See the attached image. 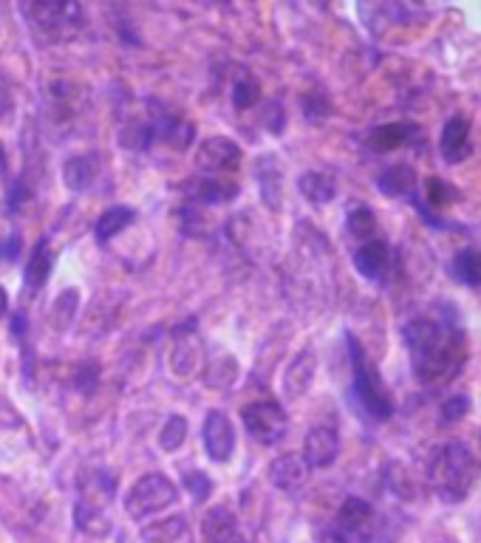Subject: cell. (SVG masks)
I'll return each mask as SVG.
<instances>
[{
    "mask_svg": "<svg viewBox=\"0 0 481 543\" xmlns=\"http://www.w3.org/2000/svg\"><path fill=\"white\" fill-rule=\"evenodd\" d=\"M402 340L411 357L414 379L425 388L448 385L462 374L467 354V331L462 329L456 312L450 314L448 306H436L433 314H419L411 323H405Z\"/></svg>",
    "mask_w": 481,
    "mask_h": 543,
    "instance_id": "1",
    "label": "cell"
},
{
    "mask_svg": "<svg viewBox=\"0 0 481 543\" xmlns=\"http://www.w3.org/2000/svg\"><path fill=\"white\" fill-rule=\"evenodd\" d=\"M425 478H428V487L439 501L459 504L479 484L481 461L462 439H448L431 450Z\"/></svg>",
    "mask_w": 481,
    "mask_h": 543,
    "instance_id": "2",
    "label": "cell"
},
{
    "mask_svg": "<svg viewBox=\"0 0 481 543\" xmlns=\"http://www.w3.org/2000/svg\"><path fill=\"white\" fill-rule=\"evenodd\" d=\"M346 340H349L351 371H354V396H357L360 408H363L371 419H377V422L391 419V416H394V399L388 394L380 371L371 365L365 348L360 346V340H357L354 334H346Z\"/></svg>",
    "mask_w": 481,
    "mask_h": 543,
    "instance_id": "3",
    "label": "cell"
},
{
    "mask_svg": "<svg viewBox=\"0 0 481 543\" xmlns=\"http://www.w3.org/2000/svg\"><path fill=\"white\" fill-rule=\"evenodd\" d=\"M377 532V512L365 501L351 495L334 512V518L320 532V543H371Z\"/></svg>",
    "mask_w": 481,
    "mask_h": 543,
    "instance_id": "4",
    "label": "cell"
},
{
    "mask_svg": "<svg viewBox=\"0 0 481 543\" xmlns=\"http://www.w3.org/2000/svg\"><path fill=\"white\" fill-rule=\"evenodd\" d=\"M23 15L29 17L32 32L43 43L71 40L83 29L80 3H29V6H23Z\"/></svg>",
    "mask_w": 481,
    "mask_h": 543,
    "instance_id": "5",
    "label": "cell"
},
{
    "mask_svg": "<svg viewBox=\"0 0 481 543\" xmlns=\"http://www.w3.org/2000/svg\"><path fill=\"white\" fill-rule=\"evenodd\" d=\"M176 495L179 490L170 478L162 473H150V476L139 478L131 487V493L125 495V510L136 521H145L150 515L167 510L176 501Z\"/></svg>",
    "mask_w": 481,
    "mask_h": 543,
    "instance_id": "6",
    "label": "cell"
},
{
    "mask_svg": "<svg viewBox=\"0 0 481 543\" xmlns=\"http://www.w3.org/2000/svg\"><path fill=\"white\" fill-rule=\"evenodd\" d=\"M244 425H247L249 436L258 439L261 445H275L286 436V428H289V416L283 411L278 402H255V405H247L244 413H241Z\"/></svg>",
    "mask_w": 481,
    "mask_h": 543,
    "instance_id": "7",
    "label": "cell"
},
{
    "mask_svg": "<svg viewBox=\"0 0 481 543\" xmlns=\"http://www.w3.org/2000/svg\"><path fill=\"white\" fill-rule=\"evenodd\" d=\"M354 266L365 280L388 283L391 269H394V252L382 238H371V241H363L360 247L354 249Z\"/></svg>",
    "mask_w": 481,
    "mask_h": 543,
    "instance_id": "8",
    "label": "cell"
},
{
    "mask_svg": "<svg viewBox=\"0 0 481 543\" xmlns=\"http://www.w3.org/2000/svg\"><path fill=\"white\" fill-rule=\"evenodd\" d=\"M244 153L227 136H213L207 142H201L199 153H196V167L201 173H230L241 165Z\"/></svg>",
    "mask_w": 481,
    "mask_h": 543,
    "instance_id": "9",
    "label": "cell"
},
{
    "mask_svg": "<svg viewBox=\"0 0 481 543\" xmlns=\"http://www.w3.org/2000/svg\"><path fill=\"white\" fill-rule=\"evenodd\" d=\"M340 456V436L337 430L329 425H317L306 433V442H303V464L309 470H326L332 467L334 461Z\"/></svg>",
    "mask_w": 481,
    "mask_h": 543,
    "instance_id": "10",
    "label": "cell"
},
{
    "mask_svg": "<svg viewBox=\"0 0 481 543\" xmlns=\"http://www.w3.org/2000/svg\"><path fill=\"white\" fill-rule=\"evenodd\" d=\"M204 447H207V456L213 461H227L233 456L235 450V430L233 422L224 416V413H207V419H204Z\"/></svg>",
    "mask_w": 481,
    "mask_h": 543,
    "instance_id": "11",
    "label": "cell"
},
{
    "mask_svg": "<svg viewBox=\"0 0 481 543\" xmlns=\"http://www.w3.org/2000/svg\"><path fill=\"white\" fill-rule=\"evenodd\" d=\"M439 150H442V159L448 165H462L467 156H470V119L462 114H453L442 128L439 136Z\"/></svg>",
    "mask_w": 481,
    "mask_h": 543,
    "instance_id": "12",
    "label": "cell"
},
{
    "mask_svg": "<svg viewBox=\"0 0 481 543\" xmlns=\"http://www.w3.org/2000/svg\"><path fill=\"white\" fill-rule=\"evenodd\" d=\"M201 535H204V543H244L241 527L227 507H216V510L207 512Z\"/></svg>",
    "mask_w": 481,
    "mask_h": 543,
    "instance_id": "13",
    "label": "cell"
},
{
    "mask_svg": "<svg viewBox=\"0 0 481 543\" xmlns=\"http://www.w3.org/2000/svg\"><path fill=\"white\" fill-rule=\"evenodd\" d=\"M422 133L419 125L414 122H391V125H382L377 131H371L368 136V145L374 150H380V153H388V150H397L405 148V145H411L416 136Z\"/></svg>",
    "mask_w": 481,
    "mask_h": 543,
    "instance_id": "14",
    "label": "cell"
},
{
    "mask_svg": "<svg viewBox=\"0 0 481 543\" xmlns=\"http://www.w3.org/2000/svg\"><path fill=\"white\" fill-rule=\"evenodd\" d=\"M416 184H419V179H416L411 165H391L377 179L380 193H385L388 198H411L416 193Z\"/></svg>",
    "mask_w": 481,
    "mask_h": 543,
    "instance_id": "15",
    "label": "cell"
},
{
    "mask_svg": "<svg viewBox=\"0 0 481 543\" xmlns=\"http://www.w3.org/2000/svg\"><path fill=\"white\" fill-rule=\"evenodd\" d=\"M306 473H309V467L303 464L300 456H292V453L269 464V481L278 490H295V487H300L306 481Z\"/></svg>",
    "mask_w": 481,
    "mask_h": 543,
    "instance_id": "16",
    "label": "cell"
},
{
    "mask_svg": "<svg viewBox=\"0 0 481 543\" xmlns=\"http://www.w3.org/2000/svg\"><path fill=\"white\" fill-rule=\"evenodd\" d=\"M312 374H315V354L312 351H303L298 354V360L289 365L286 377H283V391L289 399H298V396L306 394L309 382H312Z\"/></svg>",
    "mask_w": 481,
    "mask_h": 543,
    "instance_id": "17",
    "label": "cell"
},
{
    "mask_svg": "<svg viewBox=\"0 0 481 543\" xmlns=\"http://www.w3.org/2000/svg\"><path fill=\"white\" fill-rule=\"evenodd\" d=\"M97 156H74V159H68L66 165H63V179H66L68 190H74V193H80L85 190L91 181L97 179Z\"/></svg>",
    "mask_w": 481,
    "mask_h": 543,
    "instance_id": "18",
    "label": "cell"
},
{
    "mask_svg": "<svg viewBox=\"0 0 481 543\" xmlns=\"http://www.w3.org/2000/svg\"><path fill=\"white\" fill-rule=\"evenodd\" d=\"M133 221H136V213H133L131 207H111V210H105V213L100 215V221H97V227H94V235H97L100 244H108V241L117 238L125 227H131Z\"/></svg>",
    "mask_w": 481,
    "mask_h": 543,
    "instance_id": "19",
    "label": "cell"
},
{
    "mask_svg": "<svg viewBox=\"0 0 481 543\" xmlns=\"http://www.w3.org/2000/svg\"><path fill=\"white\" fill-rule=\"evenodd\" d=\"M51 272V252L49 244L46 241H37V247L32 249V255H29V261H26V272H23V283L29 286V289H40L46 280H49Z\"/></svg>",
    "mask_w": 481,
    "mask_h": 543,
    "instance_id": "20",
    "label": "cell"
},
{
    "mask_svg": "<svg viewBox=\"0 0 481 543\" xmlns=\"http://www.w3.org/2000/svg\"><path fill=\"white\" fill-rule=\"evenodd\" d=\"M190 193L199 204H224V201L238 196V184L224 179H199Z\"/></svg>",
    "mask_w": 481,
    "mask_h": 543,
    "instance_id": "21",
    "label": "cell"
},
{
    "mask_svg": "<svg viewBox=\"0 0 481 543\" xmlns=\"http://www.w3.org/2000/svg\"><path fill=\"white\" fill-rule=\"evenodd\" d=\"M170 362H173V371L179 377H190L201 362V343L196 337H184V340H176V348L170 354Z\"/></svg>",
    "mask_w": 481,
    "mask_h": 543,
    "instance_id": "22",
    "label": "cell"
},
{
    "mask_svg": "<svg viewBox=\"0 0 481 543\" xmlns=\"http://www.w3.org/2000/svg\"><path fill=\"white\" fill-rule=\"evenodd\" d=\"M453 278L465 286H481V249H462L453 258Z\"/></svg>",
    "mask_w": 481,
    "mask_h": 543,
    "instance_id": "23",
    "label": "cell"
},
{
    "mask_svg": "<svg viewBox=\"0 0 481 543\" xmlns=\"http://www.w3.org/2000/svg\"><path fill=\"white\" fill-rule=\"evenodd\" d=\"M300 193L309 198L312 204H329L334 196H337V187H334V181L329 179V176H323V173H303L298 181Z\"/></svg>",
    "mask_w": 481,
    "mask_h": 543,
    "instance_id": "24",
    "label": "cell"
},
{
    "mask_svg": "<svg viewBox=\"0 0 481 543\" xmlns=\"http://www.w3.org/2000/svg\"><path fill=\"white\" fill-rule=\"evenodd\" d=\"M187 532V521L182 515H173L165 521H156L142 529V541L145 543H176Z\"/></svg>",
    "mask_w": 481,
    "mask_h": 543,
    "instance_id": "25",
    "label": "cell"
},
{
    "mask_svg": "<svg viewBox=\"0 0 481 543\" xmlns=\"http://www.w3.org/2000/svg\"><path fill=\"white\" fill-rule=\"evenodd\" d=\"M261 99V83L249 74H241L233 85V105L238 111H249Z\"/></svg>",
    "mask_w": 481,
    "mask_h": 543,
    "instance_id": "26",
    "label": "cell"
},
{
    "mask_svg": "<svg viewBox=\"0 0 481 543\" xmlns=\"http://www.w3.org/2000/svg\"><path fill=\"white\" fill-rule=\"evenodd\" d=\"M77 303H80V297H77L74 289L63 292V295L54 300V306H51V323H54V329H68V323L74 320V312H77Z\"/></svg>",
    "mask_w": 481,
    "mask_h": 543,
    "instance_id": "27",
    "label": "cell"
},
{
    "mask_svg": "<svg viewBox=\"0 0 481 543\" xmlns=\"http://www.w3.org/2000/svg\"><path fill=\"white\" fill-rule=\"evenodd\" d=\"M184 439H187V419L182 416H170L165 422V428L159 433V445L167 453H173V450H179L184 445Z\"/></svg>",
    "mask_w": 481,
    "mask_h": 543,
    "instance_id": "28",
    "label": "cell"
},
{
    "mask_svg": "<svg viewBox=\"0 0 481 543\" xmlns=\"http://www.w3.org/2000/svg\"><path fill=\"white\" fill-rule=\"evenodd\" d=\"M235 377H238V365H235L233 357H224V360H218L210 365V371H207V382H210V388H227V385H233Z\"/></svg>",
    "mask_w": 481,
    "mask_h": 543,
    "instance_id": "29",
    "label": "cell"
},
{
    "mask_svg": "<svg viewBox=\"0 0 481 543\" xmlns=\"http://www.w3.org/2000/svg\"><path fill=\"white\" fill-rule=\"evenodd\" d=\"M349 232L354 238H363V241H371L374 232H377V218L368 207H357L354 213L349 215Z\"/></svg>",
    "mask_w": 481,
    "mask_h": 543,
    "instance_id": "30",
    "label": "cell"
},
{
    "mask_svg": "<svg viewBox=\"0 0 481 543\" xmlns=\"http://www.w3.org/2000/svg\"><path fill=\"white\" fill-rule=\"evenodd\" d=\"M184 487L193 493L196 501H207V495L213 493V481L204 476V473H187V476H184Z\"/></svg>",
    "mask_w": 481,
    "mask_h": 543,
    "instance_id": "31",
    "label": "cell"
},
{
    "mask_svg": "<svg viewBox=\"0 0 481 543\" xmlns=\"http://www.w3.org/2000/svg\"><path fill=\"white\" fill-rule=\"evenodd\" d=\"M470 411V399L467 396H450L442 408V422H459Z\"/></svg>",
    "mask_w": 481,
    "mask_h": 543,
    "instance_id": "32",
    "label": "cell"
},
{
    "mask_svg": "<svg viewBox=\"0 0 481 543\" xmlns=\"http://www.w3.org/2000/svg\"><path fill=\"white\" fill-rule=\"evenodd\" d=\"M20 249H23V241H20V232H6L0 238V261H17L20 258Z\"/></svg>",
    "mask_w": 481,
    "mask_h": 543,
    "instance_id": "33",
    "label": "cell"
},
{
    "mask_svg": "<svg viewBox=\"0 0 481 543\" xmlns=\"http://www.w3.org/2000/svg\"><path fill=\"white\" fill-rule=\"evenodd\" d=\"M77 382H80V388H83L85 394H88V391L97 385V365H91V362H88V365H83V368L77 371Z\"/></svg>",
    "mask_w": 481,
    "mask_h": 543,
    "instance_id": "34",
    "label": "cell"
},
{
    "mask_svg": "<svg viewBox=\"0 0 481 543\" xmlns=\"http://www.w3.org/2000/svg\"><path fill=\"white\" fill-rule=\"evenodd\" d=\"M12 111H15V99L9 94V88L0 83V119H9Z\"/></svg>",
    "mask_w": 481,
    "mask_h": 543,
    "instance_id": "35",
    "label": "cell"
},
{
    "mask_svg": "<svg viewBox=\"0 0 481 543\" xmlns=\"http://www.w3.org/2000/svg\"><path fill=\"white\" fill-rule=\"evenodd\" d=\"M6 312H9V295H6V289L0 286V320L6 317Z\"/></svg>",
    "mask_w": 481,
    "mask_h": 543,
    "instance_id": "36",
    "label": "cell"
},
{
    "mask_svg": "<svg viewBox=\"0 0 481 543\" xmlns=\"http://www.w3.org/2000/svg\"><path fill=\"white\" fill-rule=\"evenodd\" d=\"M6 176V150H3V145H0V179Z\"/></svg>",
    "mask_w": 481,
    "mask_h": 543,
    "instance_id": "37",
    "label": "cell"
}]
</instances>
